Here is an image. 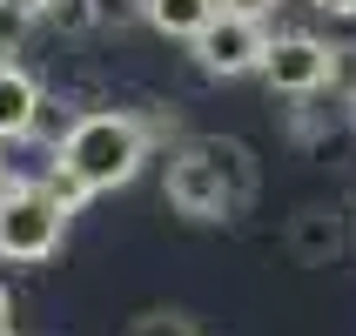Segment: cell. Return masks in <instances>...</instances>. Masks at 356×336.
<instances>
[{"instance_id":"obj_1","label":"cell","mask_w":356,"mask_h":336,"mask_svg":"<svg viewBox=\"0 0 356 336\" xmlns=\"http://www.w3.org/2000/svg\"><path fill=\"white\" fill-rule=\"evenodd\" d=\"M148 121L121 115V108H95V115H74L67 141L54 148V175H67L81 195H108V189H128L148 161Z\"/></svg>"},{"instance_id":"obj_2","label":"cell","mask_w":356,"mask_h":336,"mask_svg":"<svg viewBox=\"0 0 356 336\" xmlns=\"http://www.w3.org/2000/svg\"><path fill=\"white\" fill-rule=\"evenodd\" d=\"M67 236V209L47 182H7L0 189V262H47Z\"/></svg>"},{"instance_id":"obj_3","label":"cell","mask_w":356,"mask_h":336,"mask_svg":"<svg viewBox=\"0 0 356 336\" xmlns=\"http://www.w3.org/2000/svg\"><path fill=\"white\" fill-rule=\"evenodd\" d=\"M337 67H343V47H330L316 34H276L269 40V61H262V81L276 95L302 101V95H323L337 81Z\"/></svg>"},{"instance_id":"obj_4","label":"cell","mask_w":356,"mask_h":336,"mask_svg":"<svg viewBox=\"0 0 356 336\" xmlns=\"http://www.w3.org/2000/svg\"><path fill=\"white\" fill-rule=\"evenodd\" d=\"M161 195H168V209L188 216V222H229V216H242L236 195L222 189V175L202 161L195 141H181L175 155H168V182H161Z\"/></svg>"},{"instance_id":"obj_5","label":"cell","mask_w":356,"mask_h":336,"mask_svg":"<svg viewBox=\"0 0 356 336\" xmlns=\"http://www.w3.org/2000/svg\"><path fill=\"white\" fill-rule=\"evenodd\" d=\"M262 61H269V34H262V20H242V14H216V27L195 40V67L216 81L262 74Z\"/></svg>"},{"instance_id":"obj_6","label":"cell","mask_w":356,"mask_h":336,"mask_svg":"<svg viewBox=\"0 0 356 336\" xmlns=\"http://www.w3.org/2000/svg\"><path fill=\"white\" fill-rule=\"evenodd\" d=\"M195 148H202V161L222 175V189L236 195V209H249L256 189H262V168H256V155H249V141H236V135H195Z\"/></svg>"},{"instance_id":"obj_7","label":"cell","mask_w":356,"mask_h":336,"mask_svg":"<svg viewBox=\"0 0 356 336\" xmlns=\"http://www.w3.org/2000/svg\"><path fill=\"white\" fill-rule=\"evenodd\" d=\"M289 256L302 269H330L343 256V216L337 209H296L289 216Z\"/></svg>"},{"instance_id":"obj_8","label":"cell","mask_w":356,"mask_h":336,"mask_svg":"<svg viewBox=\"0 0 356 336\" xmlns=\"http://www.w3.org/2000/svg\"><path fill=\"white\" fill-rule=\"evenodd\" d=\"M40 108H47L40 81L27 74V67H14V61H0V141H27Z\"/></svg>"},{"instance_id":"obj_9","label":"cell","mask_w":356,"mask_h":336,"mask_svg":"<svg viewBox=\"0 0 356 336\" xmlns=\"http://www.w3.org/2000/svg\"><path fill=\"white\" fill-rule=\"evenodd\" d=\"M216 14H222V0H148V7H141V20H148L155 34L188 40V47L216 27Z\"/></svg>"},{"instance_id":"obj_10","label":"cell","mask_w":356,"mask_h":336,"mask_svg":"<svg viewBox=\"0 0 356 336\" xmlns=\"http://www.w3.org/2000/svg\"><path fill=\"white\" fill-rule=\"evenodd\" d=\"M128 336H202V330L181 317V310H148V317L128 323Z\"/></svg>"},{"instance_id":"obj_11","label":"cell","mask_w":356,"mask_h":336,"mask_svg":"<svg viewBox=\"0 0 356 336\" xmlns=\"http://www.w3.org/2000/svg\"><path fill=\"white\" fill-rule=\"evenodd\" d=\"M0 7H7L14 20H40V14H60L67 0H0Z\"/></svg>"},{"instance_id":"obj_12","label":"cell","mask_w":356,"mask_h":336,"mask_svg":"<svg viewBox=\"0 0 356 336\" xmlns=\"http://www.w3.org/2000/svg\"><path fill=\"white\" fill-rule=\"evenodd\" d=\"M282 0H222V14H242V20H269Z\"/></svg>"},{"instance_id":"obj_13","label":"cell","mask_w":356,"mask_h":336,"mask_svg":"<svg viewBox=\"0 0 356 336\" xmlns=\"http://www.w3.org/2000/svg\"><path fill=\"white\" fill-rule=\"evenodd\" d=\"M148 0H95V20L108 27V20H128V14H141Z\"/></svg>"},{"instance_id":"obj_14","label":"cell","mask_w":356,"mask_h":336,"mask_svg":"<svg viewBox=\"0 0 356 336\" xmlns=\"http://www.w3.org/2000/svg\"><path fill=\"white\" fill-rule=\"evenodd\" d=\"M316 14H337V20H356V0H309Z\"/></svg>"},{"instance_id":"obj_15","label":"cell","mask_w":356,"mask_h":336,"mask_svg":"<svg viewBox=\"0 0 356 336\" xmlns=\"http://www.w3.org/2000/svg\"><path fill=\"white\" fill-rule=\"evenodd\" d=\"M0 330H7V289H0Z\"/></svg>"},{"instance_id":"obj_16","label":"cell","mask_w":356,"mask_h":336,"mask_svg":"<svg viewBox=\"0 0 356 336\" xmlns=\"http://www.w3.org/2000/svg\"><path fill=\"white\" fill-rule=\"evenodd\" d=\"M350 128H356V95H350Z\"/></svg>"},{"instance_id":"obj_17","label":"cell","mask_w":356,"mask_h":336,"mask_svg":"<svg viewBox=\"0 0 356 336\" xmlns=\"http://www.w3.org/2000/svg\"><path fill=\"white\" fill-rule=\"evenodd\" d=\"M0 14H7V7H0Z\"/></svg>"},{"instance_id":"obj_18","label":"cell","mask_w":356,"mask_h":336,"mask_svg":"<svg viewBox=\"0 0 356 336\" xmlns=\"http://www.w3.org/2000/svg\"><path fill=\"white\" fill-rule=\"evenodd\" d=\"M0 189H7V182H0Z\"/></svg>"}]
</instances>
